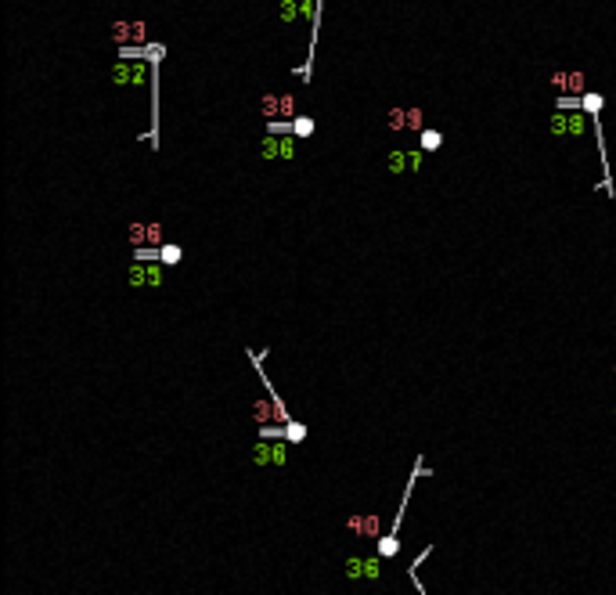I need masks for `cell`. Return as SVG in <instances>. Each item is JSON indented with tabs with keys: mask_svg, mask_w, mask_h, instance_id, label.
<instances>
[{
	"mask_svg": "<svg viewBox=\"0 0 616 595\" xmlns=\"http://www.w3.org/2000/svg\"><path fill=\"white\" fill-rule=\"evenodd\" d=\"M296 141L299 137H292V134H263L260 137V159L263 162H274V159L292 162L296 159Z\"/></svg>",
	"mask_w": 616,
	"mask_h": 595,
	"instance_id": "cell-1",
	"label": "cell"
},
{
	"mask_svg": "<svg viewBox=\"0 0 616 595\" xmlns=\"http://www.w3.org/2000/svg\"><path fill=\"white\" fill-rule=\"evenodd\" d=\"M162 282H166L162 263H141V260H134L127 267V285L130 289H162Z\"/></svg>",
	"mask_w": 616,
	"mask_h": 595,
	"instance_id": "cell-2",
	"label": "cell"
},
{
	"mask_svg": "<svg viewBox=\"0 0 616 595\" xmlns=\"http://www.w3.org/2000/svg\"><path fill=\"white\" fill-rule=\"evenodd\" d=\"M548 87L566 94V98H584L588 94V76L580 69H555V73H548Z\"/></svg>",
	"mask_w": 616,
	"mask_h": 595,
	"instance_id": "cell-3",
	"label": "cell"
},
{
	"mask_svg": "<svg viewBox=\"0 0 616 595\" xmlns=\"http://www.w3.org/2000/svg\"><path fill=\"white\" fill-rule=\"evenodd\" d=\"M346 534L357 541H378L382 537V516L378 512H354V516H346Z\"/></svg>",
	"mask_w": 616,
	"mask_h": 595,
	"instance_id": "cell-4",
	"label": "cell"
},
{
	"mask_svg": "<svg viewBox=\"0 0 616 595\" xmlns=\"http://www.w3.org/2000/svg\"><path fill=\"white\" fill-rule=\"evenodd\" d=\"M253 462L256 465H289V441H256L253 444Z\"/></svg>",
	"mask_w": 616,
	"mask_h": 595,
	"instance_id": "cell-5",
	"label": "cell"
},
{
	"mask_svg": "<svg viewBox=\"0 0 616 595\" xmlns=\"http://www.w3.org/2000/svg\"><path fill=\"white\" fill-rule=\"evenodd\" d=\"M382 577V556H346V581H378Z\"/></svg>",
	"mask_w": 616,
	"mask_h": 595,
	"instance_id": "cell-6",
	"label": "cell"
},
{
	"mask_svg": "<svg viewBox=\"0 0 616 595\" xmlns=\"http://www.w3.org/2000/svg\"><path fill=\"white\" fill-rule=\"evenodd\" d=\"M425 167V152H404V148H393L386 155V170L389 174H418Z\"/></svg>",
	"mask_w": 616,
	"mask_h": 595,
	"instance_id": "cell-7",
	"label": "cell"
},
{
	"mask_svg": "<svg viewBox=\"0 0 616 595\" xmlns=\"http://www.w3.org/2000/svg\"><path fill=\"white\" fill-rule=\"evenodd\" d=\"M112 40H116V47H144L148 29L144 22H112Z\"/></svg>",
	"mask_w": 616,
	"mask_h": 595,
	"instance_id": "cell-8",
	"label": "cell"
},
{
	"mask_svg": "<svg viewBox=\"0 0 616 595\" xmlns=\"http://www.w3.org/2000/svg\"><path fill=\"white\" fill-rule=\"evenodd\" d=\"M260 120H267V123L282 120V94H274V90L260 94Z\"/></svg>",
	"mask_w": 616,
	"mask_h": 595,
	"instance_id": "cell-9",
	"label": "cell"
},
{
	"mask_svg": "<svg viewBox=\"0 0 616 595\" xmlns=\"http://www.w3.org/2000/svg\"><path fill=\"white\" fill-rule=\"evenodd\" d=\"M112 83L116 87H134V62L130 58H120L112 65Z\"/></svg>",
	"mask_w": 616,
	"mask_h": 595,
	"instance_id": "cell-10",
	"label": "cell"
},
{
	"mask_svg": "<svg viewBox=\"0 0 616 595\" xmlns=\"http://www.w3.org/2000/svg\"><path fill=\"white\" fill-rule=\"evenodd\" d=\"M375 552H378L382 559H393V556L400 552V537H397V534H382V537L375 541Z\"/></svg>",
	"mask_w": 616,
	"mask_h": 595,
	"instance_id": "cell-11",
	"label": "cell"
},
{
	"mask_svg": "<svg viewBox=\"0 0 616 595\" xmlns=\"http://www.w3.org/2000/svg\"><path fill=\"white\" fill-rule=\"evenodd\" d=\"M386 127L389 130H393V134H404L408 130V108H389V112H386Z\"/></svg>",
	"mask_w": 616,
	"mask_h": 595,
	"instance_id": "cell-12",
	"label": "cell"
},
{
	"mask_svg": "<svg viewBox=\"0 0 616 595\" xmlns=\"http://www.w3.org/2000/svg\"><path fill=\"white\" fill-rule=\"evenodd\" d=\"M548 134L551 137H570L566 134V108H555V112L548 116Z\"/></svg>",
	"mask_w": 616,
	"mask_h": 595,
	"instance_id": "cell-13",
	"label": "cell"
},
{
	"mask_svg": "<svg viewBox=\"0 0 616 595\" xmlns=\"http://www.w3.org/2000/svg\"><path fill=\"white\" fill-rule=\"evenodd\" d=\"M282 441H289V444H303V441H307V426L292 418L289 426H282Z\"/></svg>",
	"mask_w": 616,
	"mask_h": 595,
	"instance_id": "cell-14",
	"label": "cell"
},
{
	"mask_svg": "<svg viewBox=\"0 0 616 595\" xmlns=\"http://www.w3.org/2000/svg\"><path fill=\"white\" fill-rule=\"evenodd\" d=\"M127 238H130V246H134V249L148 246V224H144V221H134V224L127 228Z\"/></svg>",
	"mask_w": 616,
	"mask_h": 595,
	"instance_id": "cell-15",
	"label": "cell"
},
{
	"mask_svg": "<svg viewBox=\"0 0 616 595\" xmlns=\"http://www.w3.org/2000/svg\"><path fill=\"white\" fill-rule=\"evenodd\" d=\"M277 19H282L285 26L299 22V19H303V15H299V0H282V8H277Z\"/></svg>",
	"mask_w": 616,
	"mask_h": 595,
	"instance_id": "cell-16",
	"label": "cell"
},
{
	"mask_svg": "<svg viewBox=\"0 0 616 595\" xmlns=\"http://www.w3.org/2000/svg\"><path fill=\"white\" fill-rule=\"evenodd\" d=\"M181 256H184V249H181L177 242H166V246L159 249V260H162L166 267H177V263H181Z\"/></svg>",
	"mask_w": 616,
	"mask_h": 595,
	"instance_id": "cell-17",
	"label": "cell"
},
{
	"mask_svg": "<svg viewBox=\"0 0 616 595\" xmlns=\"http://www.w3.org/2000/svg\"><path fill=\"white\" fill-rule=\"evenodd\" d=\"M602 105H605V98H602V94H595V90H588V94L580 98V108H584L588 116H598V112H602Z\"/></svg>",
	"mask_w": 616,
	"mask_h": 595,
	"instance_id": "cell-18",
	"label": "cell"
},
{
	"mask_svg": "<svg viewBox=\"0 0 616 595\" xmlns=\"http://www.w3.org/2000/svg\"><path fill=\"white\" fill-rule=\"evenodd\" d=\"M314 127H317V123H314V116H296V120H292V137H299V141H303V137H310V134H314Z\"/></svg>",
	"mask_w": 616,
	"mask_h": 595,
	"instance_id": "cell-19",
	"label": "cell"
},
{
	"mask_svg": "<svg viewBox=\"0 0 616 595\" xmlns=\"http://www.w3.org/2000/svg\"><path fill=\"white\" fill-rule=\"evenodd\" d=\"M418 144H422V152H436V148L443 144V134H440V130H429V127H425V130L418 134Z\"/></svg>",
	"mask_w": 616,
	"mask_h": 595,
	"instance_id": "cell-20",
	"label": "cell"
},
{
	"mask_svg": "<svg viewBox=\"0 0 616 595\" xmlns=\"http://www.w3.org/2000/svg\"><path fill=\"white\" fill-rule=\"evenodd\" d=\"M408 130H411V134H422V130H425V112H422L418 105L408 108Z\"/></svg>",
	"mask_w": 616,
	"mask_h": 595,
	"instance_id": "cell-21",
	"label": "cell"
},
{
	"mask_svg": "<svg viewBox=\"0 0 616 595\" xmlns=\"http://www.w3.org/2000/svg\"><path fill=\"white\" fill-rule=\"evenodd\" d=\"M148 246H152V249H162V246H166V228H162L159 221L148 224Z\"/></svg>",
	"mask_w": 616,
	"mask_h": 595,
	"instance_id": "cell-22",
	"label": "cell"
},
{
	"mask_svg": "<svg viewBox=\"0 0 616 595\" xmlns=\"http://www.w3.org/2000/svg\"><path fill=\"white\" fill-rule=\"evenodd\" d=\"M141 54L148 58V65H159V62L166 58V47H162V43H144V51H141Z\"/></svg>",
	"mask_w": 616,
	"mask_h": 595,
	"instance_id": "cell-23",
	"label": "cell"
},
{
	"mask_svg": "<svg viewBox=\"0 0 616 595\" xmlns=\"http://www.w3.org/2000/svg\"><path fill=\"white\" fill-rule=\"evenodd\" d=\"M144 83H148V65L134 62V87H144Z\"/></svg>",
	"mask_w": 616,
	"mask_h": 595,
	"instance_id": "cell-24",
	"label": "cell"
},
{
	"mask_svg": "<svg viewBox=\"0 0 616 595\" xmlns=\"http://www.w3.org/2000/svg\"><path fill=\"white\" fill-rule=\"evenodd\" d=\"M612 372H616V361H612Z\"/></svg>",
	"mask_w": 616,
	"mask_h": 595,
	"instance_id": "cell-25",
	"label": "cell"
},
{
	"mask_svg": "<svg viewBox=\"0 0 616 595\" xmlns=\"http://www.w3.org/2000/svg\"><path fill=\"white\" fill-rule=\"evenodd\" d=\"M612 415H616V404H612Z\"/></svg>",
	"mask_w": 616,
	"mask_h": 595,
	"instance_id": "cell-26",
	"label": "cell"
}]
</instances>
